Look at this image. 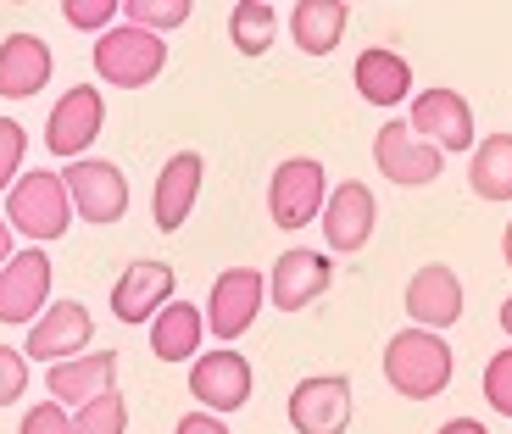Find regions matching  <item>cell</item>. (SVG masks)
<instances>
[{
	"label": "cell",
	"instance_id": "1",
	"mask_svg": "<svg viewBox=\"0 0 512 434\" xmlns=\"http://www.w3.org/2000/svg\"><path fill=\"white\" fill-rule=\"evenodd\" d=\"M451 373H457V357H451L446 334L401 329L384 345V379H390V390L407 396V401H435L451 384Z\"/></svg>",
	"mask_w": 512,
	"mask_h": 434
},
{
	"label": "cell",
	"instance_id": "2",
	"mask_svg": "<svg viewBox=\"0 0 512 434\" xmlns=\"http://www.w3.org/2000/svg\"><path fill=\"white\" fill-rule=\"evenodd\" d=\"M6 223H12V234H23L28 245H39V251L51 240H62L67 223H73V201H67L62 173H51V167L23 173V179L6 190Z\"/></svg>",
	"mask_w": 512,
	"mask_h": 434
},
{
	"label": "cell",
	"instance_id": "3",
	"mask_svg": "<svg viewBox=\"0 0 512 434\" xmlns=\"http://www.w3.org/2000/svg\"><path fill=\"white\" fill-rule=\"evenodd\" d=\"M323 201H329V173H323L318 156H284L268 179V217L273 229L295 234L307 229L312 217H323Z\"/></svg>",
	"mask_w": 512,
	"mask_h": 434
},
{
	"label": "cell",
	"instance_id": "4",
	"mask_svg": "<svg viewBox=\"0 0 512 434\" xmlns=\"http://www.w3.org/2000/svg\"><path fill=\"white\" fill-rule=\"evenodd\" d=\"M167 67V45L162 34H145L134 23H117L95 39V73L117 90H145L156 73Z\"/></svg>",
	"mask_w": 512,
	"mask_h": 434
},
{
	"label": "cell",
	"instance_id": "5",
	"mask_svg": "<svg viewBox=\"0 0 512 434\" xmlns=\"http://www.w3.org/2000/svg\"><path fill=\"white\" fill-rule=\"evenodd\" d=\"M407 128L418 134L423 145H435L440 156H462L474 151L479 134H474V112H468V101H462L457 90H423L412 95V112H407Z\"/></svg>",
	"mask_w": 512,
	"mask_h": 434
},
{
	"label": "cell",
	"instance_id": "6",
	"mask_svg": "<svg viewBox=\"0 0 512 434\" xmlns=\"http://www.w3.org/2000/svg\"><path fill=\"white\" fill-rule=\"evenodd\" d=\"M262 301H268V279H262V273L256 268H223L218 279H212V295H206V334H218L223 345L240 340L256 323Z\"/></svg>",
	"mask_w": 512,
	"mask_h": 434
},
{
	"label": "cell",
	"instance_id": "7",
	"mask_svg": "<svg viewBox=\"0 0 512 434\" xmlns=\"http://www.w3.org/2000/svg\"><path fill=\"white\" fill-rule=\"evenodd\" d=\"M62 184L67 201H73V217H84V223H117L128 212V179L117 162H101V156L67 162Z\"/></svg>",
	"mask_w": 512,
	"mask_h": 434
},
{
	"label": "cell",
	"instance_id": "8",
	"mask_svg": "<svg viewBox=\"0 0 512 434\" xmlns=\"http://www.w3.org/2000/svg\"><path fill=\"white\" fill-rule=\"evenodd\" d=\"M90 334H95L90 307H78V301H51V307L28 323L23 357L56 368V362H67V357H84V351H90Z\"/></svg>",
	"mask_w": 512,
	"mask_h": 434
},
{
	"label": "cell",
	"instance_id": "9",
	"mask_svg": "<svg viewBox=\"0 0 512 434\" xmlns=\"http://www.w3.org/2000/svg\"><path fill=\"white\" fill-rule=\"evenodd\" d=\"M190 396H195V407L212 412V418L240 412L245 401H251V362H245L240 351H229V345L195 357L190 362Z\"/></svg>",
	"mask_w": 512,
	"mask_h": 434
},
{
	"label": "cell",
	"instance_id": "10",
	"mask_svg": "<svg viewBox=\"0 0 512 434\" xmlns=\"http://www.w3.org/2000/svg\"><path fill=\"white\" fill-rule=\"evenodd\" d=\"M45 307H51V256L39 245H17V256L0 268V323L23 329Z\"/></svg>",
	"mask_w": 512,
	"mask_h": 434
},
{
	"label": "cell",
	"instance_id": "11",
	"mask_svg": "<svg viewBox=\"0 0 512 434\" xmlns=\"http://www.w3.org/2000/svg\"><path fill=\"white\" fill-rule=\"evenodd\" d=\"M373 162H379V173L390 184H401V190H423V184L440 179L446 156H440L435 145H423L401 117H390V123L373 134Z\"/></svg>",
	"mask_w": 512,
	"mask_h": 434
},
{
	"label": "cell",
	"instance_id": "12",
	"mask_svg": "<svg viewBox=\"0 0 512 434\" xmlns=\"http://www.w3.org/2000/svg\"><path fill=\"white\" fill-rule=\"evenodd\" d=\"M295 434H346L351 429V379L346 373H318L290 390Z\"/></svg>",
	"mask_w": 512,
	"mask_h": 434
},
{
	"label": "cell",
	"instance_id": "13",
	"mask_svg": "<svg viewBox=\"0 0 512 434\" xmlns=\"http://www.w3.org/2000/svg\"><path fill=\"white\" fill-rule=\"evenodd\" d=\"M101 123H106V101H101V90L78 84V90H67L62 101H56L51 123H45V151H51V156H73V162H84V151L95 145Z\"/></svg>",
	"mask_w": 512,
	"mask_h": 434
},
{
	"label": "cell",
	"instance_id": "14",
	"mask_svg": "<svg viewBox=\"0 0 512 434\" xmlns=\"http://www.w3.org/2000/svg\"><path fill=\"white\" fill-rule=\"evenodd\" d=\"M318 223H323L329 251H362V245L373 240V223H379V201H373V190L362 179H346V184L329 190Z\"/></svg>",
	"mask_w": 512,
	"mask_h": 434
},
{
	"label": "cell",
	"instance_id": "15",
	"mask_svg": "<svg viewBox=\"0 0 512 434\" xmlns=\"http://www.w3.org/2000/svg\"><path fill=\"white\" fill-rule=\"evenodd\" d=\"M407 318L412 329H451L462 318V279L446 268V262H423L407 279Z\"/></svg>",
	"mask_w": 512,
	"mask_h": 434
},
{
	"label": "cell",
	"instance_id": "16",
	"mask_svg": "<svg viewBox=\"0 0 512 434\" xmlns=\"http://www.w3.org/2000/svg\"><path fill=\"white\" fill-rule=\"evenodd\" d=\"M334 268H329V256L323 251H307V245H295V251H284L279 262H273L268 273V301L279 312H301L312 307L323 290H329Z\"/></svg>",
	"mask_w": 512,
	"mask_h": 434
},
{
	"label": "cell",
	"instance_id": "17",
	"mask_svg": "<svg viewBox=\"0 0 512 434\" xmlns=\"http://www.w3.org/2000/svg\"><path fill=\"white\" fill-rule=\"evenodd\" d=\"M51 73H56V56H51V45L39 34H6L0 39V95L6 101H34L45 84H51Z\"/></svg>",
	"mask_w": 512,
	"mask_h": 434
},
{
	"label": "cell",
	"instance_id": "18",
	"mask_svg": "<svg viewBox=\"0 0 512 434\" xmlns=\"http://www.w3.org/2000/svg\"><path fill=\"white\" fill-rule=\"evenodd\" d=\"M45 390L56 407H90L95 396L117 390V351H84L56 368H45Z\"/></svg>",
	"mask_w": 512,
	"mask_h": 434
},
{
	"label": "cell",
	"instance_id": "19",
	"mask_svg": "<svg viewBox=\"0 0 512 434\" xmlns=\"http://www.w3.org/2000/svg\"><path fill=\"white\" fill-rule=\"evenodd\" d=\"M201 179H206L201 151H179V156H167L162 162V173H156V195H151V212H156V229L162 234H179V223L195 212Z\"/></svg>",
	"mask_w": 512,
	"mask_h": 434
},
{
	"label": "cell",
	"instance_id": "20",
	"mask_svg": "<svg viewBox=\"0 0 512 434\" xmlns=\"http://www.w3.org/2000/svg\"><path fill=\"white\" fill-rule=\"evenodd\" d=\"M167 301H173V268L156 262V256H145V262L123 268V273H117V284H112V312L123 323H151Z\"/></svg>",
	"mask_w": 512,
	"mask_h": 434
},
{
	"label": "cell",
	"instance_id": "21",
	"mask_svg": "<svg viewBox=\"0 0 512 434\" xmlns=\"http://www.w3.org/2000/svg\"><path fill=\"white\" fill-rule=\"evenodd\" d=\"M351 78H357V95L368 106H379V112H390V106H401L412 95V67L401 51H384V45H373V51L357 56V67H351Z\"/></svg>",
	"mask_w": 512,
	"mask_h": 434
},
{
	"label": "cell",
	"instance_id": "22",
	"mask_svg": "<svg viewBox=\"0 0 512 434\" xmlns=\"http://www.w3.org/2000/svg\"><path fill=\"white\" fill-rule=\"evenodd\" d=\"M206 340V312L195 301H167L151 318V351L162 362H195Z\"/></svg>",
	"mask_w": 512,
	"mask_h": 434
},
{
	"label": "cell",
	"instance_id": "23",
	"mask_svg": "<svg viewBox=\"0 0 512 434\" xmlns=\"http://www.w3.org/2000/svg\"><path fill=\"white\" fill-rule=\"evenodd\" d=\"M346 23H351L346 0H295L290 6V39L307 56H329L346 39Z\"/></svg>",
	"mask_w": 512,
	"mask_h": 434
},
{
	"label": "cell",
	"instance_id": "24",
	"mask_svg": "<svg viewBox=\"0 0 512 434\" xmlns=\"http://www.w3.org/2000/svg\"><path fill=\"white\" fill-rule=\"evenodd\" d=\"M468 190L479 201H512V134H490L468 156Z\"/></svg>",
	"mask_w": 512,
	"mask_h": 434
},
{
	"label": "cell",
	"instance_id": "25",
	"mask_svg": "<svg viewBox=\"0 0 512 434\" xmlns=\"http://www.w3.org/2000/svg\"><path fill=\"white\" fill-rule=\"evenodd\" d=\"M273 34H279V12H273L268 0H240L229 12V39L240 56H268Z\"/></svg>",
	"mask_w": 512,
	"mask_h": 434
},
{
	"label": "cell",
	"instance_id": "26",
	"mask_svg": "<svg viewBox=\"0 0 512 434\" xmlns=\"http://www.w3.org/2000/svg\"><path fill=\"white\" fill-rule=\"evenodd\" d=\"M128 429V401L123 390H106V396H95L90 407L73 412V434H123Z\"/></svg>",
	"mask_w": 512,
	"mask_h": 434
},
{
	"label": "cell",
	"instance_id": "27",
	"mask_svg": "<svg viewBox=\"0 0 512 434\" xmlns=\"http://www.w3.org/2000/svg\"><path fill=\"white\" fill-rule=\"evenodd\" d=\"M123 17L145 34H162V28H179L190 23V0H128Z\"/></svg>",
	"mask_w": 512,
	"mask_h": 434
},
{
	"label": "cell",
	"instance_id": "28",
	"mask_svg": "<svg viewBox=\"0 0 512 434\" xmlns=\"http://www.w3.org/2000/svg\"><path fill=\"white\" fill-rule=\"evenodd\" d=\"M23 156H28V134L17 117H0V195L23 179Z\"/></svg>",
	"mask_w": 512,
	"mask_h": 434
},
{
	"label": "cell",
	"instance_id": "29",
	"mask_svg": "<svg viewBox=\"0 0 512 434\" xmlns=\"http://www.w3.org/2000/svg\"><path fill=\"white\" fill-rule=\"evenodd\" d=\"M485 401L501 418H512V345H501L496 357L485 362Z\"/></svg>",
	"mask_w": 512,
	"mask_h": 434
},
{
	"label": "cell",
	"instance_id": "30",
	"mask_svg": "<svg viewBox=\"0 0 512 434\" xmlns=\"http://www.w3.org/2000/svg\"><path fill=\"white\" fill-rule=\"evenodd\" d=\"M117 12H123L117 0H67L62 6V17L73 28H84V34H106V23H112Z\"/></svg>",
	"mask_w": 512,
	"mask_h": 434
},
{
	"label": "cell",
	"instance_id": "31",
	"mask_svg": "<svg viewBox=\"0 0 512 434\" xmlns=\"http://www.w3.org/2000/svg\"><path fill=\"white\" fill-rule=\"evenodd\" d=\"M23 390H28V357L12 351V345H0V407L23 401Z\"/></svg>",
	"mask_w": 512,
	"mask_h": 434
},
{
	"label": "cell",
	"instance_id": "32",
	"mask_svg": "<svg viewBox=\"0 0 512 434\" xmlns=\"http://www.w3.org/2000/svg\"><path fill=\"white\" fill-rule=\"evenodd\" d=\"M17 429H23V434H73V412L56 407V401H39V407L23 412Z\"/></svg>",
	"mask_w": 512,
	"mask_h": 434
},
{
	"label": "cell",
	"instance_id": "33",
	"mask_svg": "<svg viewBox=\"0 0 512 434\" xmlns=\"http://www.w3.org/2000/svg\"><path fill=\"white\" fill-rule=\"evenodd\" d=\"M173 434H229V423L195 407V412H184V418H179V429H173Z\"/></svg>",
	"mask_w": 512,
	"mask_h": 434
},
{
	"label": "cell",
	"instance_id": "34",
	"mask_svg": "<svg viewBox=\"0 0 512 434\" xmlns=\"http://www.w3.org/2000/svg\"><path fill=\"white\" fill-rule=\"evenodd\" d=\"M435 434H490L485 423H474V418H451V423H440Z\"/></svg>",
	"mask_w": 512,
	"mask_h": 434
},
{
	"label": "cell",
	"instance_id": "35",
	"mask_svg": "<svg viewBox=\"0 0 512 434\" xmlns=\"http://www.w3.org/2000/svg\"><path fill=\"white\" fill-rule=\"evenodd\" d=\"M17 256V234H12V223H6V217H0V268H6V262H12Z\"/></svg>",
	"mask_w": 512,
	"mask_h": 434
},
{
	"label": "cell",
	"instance_id": "36",
	"mask_svg": "<svg viewBox=\"0 0 512 434\" xmlns=\"http://www.w3.org/2000/svg\"><path fill=\"white\" fill-rule=\"evenodd\" d=\"M496 318H501V334H507V340H512V295H507V301H501V312H496Z\"/></svg>",
	"mask_w": 512,
	"mask_h": 434
},
{
	"label": "cell",
	"instance_id": "37",
	"mask_svg": "<svg viewBox=\"0 0 512 434\" xmlns=\"http://www.w3.org/2000/svg\"><path fill=\"white\" fill-rule=\"evenodd\" d=\"M501 256H507V268H512V223H507V234H501Z\"/></svg>",
	"mask_w": 512,
	"mask_h": 434
}]
</instances>
